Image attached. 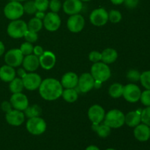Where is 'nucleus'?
Segmentation results:
<instances>
[{"mask_svg":"<svg viewBox=\"0 0 150 150\" xmlns=\"http://www.w3.org/2000/svg\"><path fill=\"white\" fill-rule=\"evenodd\" d=\"M40 95L42 99L54 101L62 97L63 87L60 81L53 78H48L42 81L39 87Z\"/></svg>","mask_w":150,"mask_h":150,"instance_id":"1","label":"nucleus"},{"mask_svg":"<svg viewBox=\"0 0 150 150\" xmlns=\"http://www.w3.org/2000/svg\"><path fill=\"white\" fill-rule=\"evenodd\" d=\"M90 73L95 81H98L102 83L108 81L111 76V69L108 64L103 62L94 63L91 67Z\"/></svg>","mask_w":150,"mask_h":150,"instance_id":"2","label":"nucleus"},{"mask_svg":"<svg viewBox=\"0 0 150 150\" xmlns=\"http://www.w3.org/2000/svg\"><path fill=\"white\" fill-rule=\"evenodd\" d=\"M125 115L119 109H112L105 114L104 123L111 128L117 129L122 127L125 125Z\"/></svg>","mask_w":150,"mask_h":150,"instance_id":"3","label":"nucleus"},{"mask_svg":"<svg viewBox=\"0 0 150 150\" xmlns=\"http://www.w3.org/2000/svg\"><path fill=\"white\" fill-rule=\"evenodd\" d=\"M27 30V23L24 21L20 19L11 21L7 28V35L13 39H20L23 38Z\"/></svg>","mask_w":150,"mask_h":150,"instance_id":"4","label":"nucleus"},{"mask_svg":"<svg viewBox=\"0 0 150 150\" xmlns=\"http://www.w3.org/2000/svg\"><path fill=\"white\" fill-rule=\"evenodd\" d=\"M26 128L30 134L34 136H40L45 132L47 124L45 120L40 117H32L28 119L26 123Z\"/></svg>","mask_w":150,"mask_h":150,"instance_id":"5","label":"nucleus"},{"mask_svg":"<svg viewBox=\"0 0 150 150\" xmlns=\"http://www.w3.org/2000/svg\"><path fill=\"white\" fill-rule=\"evenodd\" d=\"M24 13L23 4L17 1H10L4 8V16L10 21L18 20L21 18Z\"/></svg>","mask_w":150,"mask_h":150,"instance_id":"6","label":"nucleus"},{"mask_svg":"<svg viewBox=\"0 0 150 150\" xmlns=\"http://www.w3.org/2000/svg\"><path fill=\"white\" fill-rule=\"evenodd\" d=\"M142 91L139 86L133 83L124 86L122 96L126 101L129 103H136L140 100Z\"/></svg>","mask_w":150,"mask_h":150,"instance_id":"7","label":"nucleus"},{"mask_svg":"<svg viewBox=\"0 0 150 150\" xmlns=\"http://www.w3.org/2000/svg\"><path fill=\"white\" fill-rule=\"evenodd\" d=\"M23 57L24 56L22 54L19 48H13L4 54V62L6 64L10 65L13 67H19L22 64Z\"/></svg>","mask_w":150,"mask_h":150,"instance_id":"8","label":"nucleus"},{"mask_svg":"<svg viewBox=\"0 0 150 150\" xmlns=\"http://www.w3.org/2000/svg\"><path fill=\"white\" fill-rule=\"evenodd\" d=\"M43 26L49 32H56L61 26V18L58 13L50 12L45 14L42 20Z\"/></svg>","mask_w":150,"mask_h":150,"instance_id":"9","label":"nucleus"},{"mask_svg":"<svg viewBox=\"0 0 150 150\" xmlns=\"http://www.w3.org/2000/svg\"><path fill=\"white\" fill-rule=\"evenodd\" d=\"M89 20L94 26H104L108 21V13L105 9L101 7L95 9L89 16Z\"/></svg>","mask_w":150,"mask_h":150,"instance_id":"10","label":"nucleus"},{"mask_svg":"<svg viewBox=\"0 0 150 150\" xmlns=\"http://www.w3.org/2000/svg\"><path fill=\"white\" fill-rule=\"evenodd\" d=\"M85 26V19L81 15L76 14L70 16L67 21V27L73 33L81 32Z\"/></svg>","mask_w":150,"mask_h":150,"instance_id":"11","label":"nucleus"},{"mask_svg":"<svg viewBox=\"0 0 150 150\" xmlns=\"http://www.w3.org/2000/svg\"><path fill=\"white\" fill-rule=\"evenodd\" d=\"M22 80L24 88L29 91H34L39 89L42 81L40 76L34 72L27 73Z\"/></svg>","mask_w":150,"mask_h":150,"instance_id":"12","label":"nucleus"},{"mask_svg":"<svg viewBox=\"0 0 150 150\" xmlns=\"http://www.w3.org/2000/svg\"><path fill=\"white\" fill-rule=\"evenodd\" d=\"M88 117L92 124H100L103 122L105 116V111L101 105L95 104L88 110Z\"/></svg>","mask_w":150,"mask_h":150,"instance_id":"13","label":"nucleus"},{"mask_svg":"<svg viewBox=\"0 0 150 150\" xmlns=\"http://www.w3.org/2000/svg\"><path fill=\"white\" fill-rule=\"evenodd\" d=\"M94 83H95V79L92 77L91 73H83L81 75L80 77H79L77 86L81 92L87 93L93 89Z\"/></svg>","mask_w":150,"mask_h":150,"instance_id":"14","label":"nucleus"},{"mask_svg":"<svg viewBox=\"0 0 150 150\" xmlns=\"http://www.w3.org/2000/svg\"><path fill=\"white\" fill-rule=\"evenodd\" d=\"M10 102L13 109L23 111L29 105V100L26 95L22 92L15 93L10 97Z\"/></svg>","mask_w":150,"mask_h":150,"instance_id":"15","label":"nucleus"},{"mask_svg":"<svg viewBox=\"0 0 150 150\" xmlns=\"http://www.w3.org/2000/svg\"><path fill=\"white\" fill-rule=\"evenodd\" d=\"M5 120L10 125L18 127V126L21 125L24 122L25 115L23 114V111L12 109L8 113H6Z\"/></svg>","mask_w":150,"mask_h":150,"instance_id":"16","label":"nucleus"},{"mask_svg":"<svg viewBox=\"0 0 150 150\" xmlns=\"http://www.w3.org/2000/svg\"><path fill=\"white\" fill-rule=\"evenodd\" d=\"M40 66L45 70H50L55 66L57 58L55 54L50 51H45L39 57Z\"/></svg>","mask_w":150,"mask_h":150,"instance_id":"17","label":"nucleus"},{"mask_svg":"<svg viewBox=\"0 0 150 150\" xmlns=\"http://www.w3.org/2000/svg\"><path fill=\"white\" fill-rule=\"evenodd\" d=\"M63 10L69 16L79 14L83 8V3L81 0H65L63 3Z\"/></svg>","mask_w":150,"mask_h":150,"instance_id":"18","label":"nucleus"},{"mask_svg":"<svg viewBox=\"0 0 150 150\" xmlns=\"http://www.w3.org/2000/svg\"><path fill=\"white\" fill-rule=\"evenodd\" d=\"M133 135L136 140L141 142H147L150 139V127L146 125L139 124L134 127Z\"/></svg>","mask_w":150,"mask_h":150,"instance_id":"19","label":"nucleus"},{"mask_svg":"<svg viewBox=\"0 0 150 150\" xmlns=\"http://www.w3.org/2000/svg\"><path fill=\"white\" fill-rule=\"evenodd\" d=\"M78 81H79V76L76 73L67 72L63 75L60 83L64 89H74L77 86Z\"/></svg>","mask_w":150,"mask_h":150,"instance_id":"20","label":"nucleus"},{"mask_svg":"<svg viewBox=\"0 0 150 150\" xmlns=\"http://www.w3.org/2000/svg\"><path fill=\"white\" fill-rule=\"evenodd\" d=\"M23 67L28 72H35L40 67L39 57H36L33 54L30 55L24 56L22 62Z\"/></svg>","mask_w":150,"mask_h":150,"instance_id":"21","label":"nucleus"},{"mask_svg":"<svg viewBox=\"0 0 150 150\" xmlns=\"http://www.w3.org/2000/svg\"><path fill=\"white\" fill-rule=\"evenodd\" d=\"M16 71L14 67L7 64L1 66L0 67V79L6 83H10L16 78Z\"/></svg>","mask_w":150,"mask_h":150,"instance_id":"22","label":"nucleus"},{"mask_svg":"<svg viewBox=\"0 0 150 150\" xmlns=\"http://www.w3.org/2000/svg\"><path fill=\"white\" fill-rule=\"evenodd\" d=\"M141 113L142 111H130L127 113L125 117V124L130 127H135L142 122L141 120Z\"/></svg>","mask_w":150,"mask_h":150,"instance_id":"23","label":"nucleus"},{"mask_svg":"<svg viewBox=\"0 0 150 150\" xmlns=\"http://www.w3.org/2000/svg\"><path fill=\"white\" fill-rule=\"evenodd\" d=\"M118 58V53L115 49L108 48L101 52V61L107 64H113Z\"/></svg>","mask_w":150,"mask_h":150,"instance_id":"24","label":"nucleus"},{"mask_svg":"<svg viewBox=\"0 0 150 150\" xmlns=\"http://www.w3.org/2000/svg\"><path fill=\"white\" fill-rule=\"evenodd\" d=\"M92 128L94 131L96 132L98 136L100 138H107L110 134H111V128L103 124H92Z\"/></svg>","mask_w":150,"mask_h":150,"instance_id":"25","label":"nucleus"},{"mask_svg":"<svg viewBox=\"0 0 150 150\" xmlns=\"http://www.w3.org/2000/svg\"><path fill=\"white\" fill-rule=\"evenodd\" d=\"M9 89H10V91L12 92V94L22 92L23 89H24L23 80L21 78L16 77L13 81L10 82Z\"/></svg>","mask_w":150,"mask_h":150,"instance_id":"26","label":"nucleus"},{"mask_svg":"<svg viewBox=\"0 0 150 150\" xmlns=\"http://www.w3.org/2000/svg\"><path fill=\"white\" fill-rule=\"evenodd\" d=\"M62 97L67 103H74L79 98V94L74 89H65L63 90Z\"/></svg>","mask_w":150,"mask_h":150,"instance_id":"27","label":"nucleus"},{"mask_svg":"<svg viewBox=\"0 0 150 150\" xmlns=\"http://www.w3.org/2000/svg\"><path fill=\"white\" fill-rule=\"evenodd\" d=\"M124 86L120 83H114L110 86L108 94L113 98H120L122 96Z\"/></svg>","mask_w":150,"mask_h":150,"instance_id":"28","label":"nucleus"},{"mask_svg":"<svg viewBox=\"0 0 150 150\" xmlns=\"http://www.w3.org/2000/svg\"><path fill=\"white\" fill-rule=\"evenodd\" d=\"M41 113H42L41 108L38 105H36V104L32 105H29L23 111V114H24L25 117H27L28 119L32 118V117H40Z\"/></svg>","mask_w":150,"mask_h":150,"instance_id":"29","label":"nucleus"},{"mask_svg":"<svg viewBox=\"0 0 150 150\" xmlns=\"http://www.w3.org/2000/svg\"><path fill=\"white\" fill-rule=\"evenodd\" d=\"M42 26H43L42 20H40L36 17L30 19L27 23L28 30L36 32V33H38L42 29Z\"/></svg>","mask_w":150,"mask_h":150,"instance_id":"30","label":"nucleus"},{"mask_svg":"<svg viewBox=\"0 0 150 150\" xmlns=\"http://www.w3.org/2000/svg\"><path fill=\"white\" fill-rule=\"evenodd\" d=\"M139 81L145 89L150 90V70H146L141 73Z\"/></svg>","mask_w":150,"mask_h":150,"instance_id":"31","label":"nucleus"},{"mask_svg":"<svg viewBox=\"0 0 150 150\" xmlns=\"http://www.w3.org/2000/svg\"><path fill=\"white\" fill-rule=\"evenodd\" d=\"M122 18V16L119 10H111L108 13V21H110L112 23H120Z\"/></svg>","mask_w":150,"mask_h":150,"instance_id":"32","label":"nucleus"},{"mask_svg":"<svg viewBox=\"0 0 150 150\" xmlns=\"http://www.w3.org/2000/svg\"><path fill=\"white\" fill-rule=\"evenodd\" d=\"M33 45H32V43L29 42H25L23 43H22L21 45L20 48H19V50H20L21 52L22 53V54L23 56H27L32 54H33Z\"/></svg>","mask_w":150,"mask_h":150,"instance_id":"33","label":"nucleus"},{"mask_svg":"<svg viewBox=\"0 0 150 150\" xmlns=\"http://www.w3.org/2000/svg\"><path fill=\"white\" fill-rule=\"evenodd\" d=\"M23 7L24 13H27L29 15H33L38 11L36 7H35V1H32V0L25 2V4H23Z\"/></svg>","mask_w":150,"mask_h":150,"instance_id":"34","label":"nucleus"},{"mask_svg":"<svg viewBox=\"0 0 150 150\" xmlns=\"http://www.w3.org/2000/svg\"><path fill=\"white\" fill-rule=\"evenodd\" d=\"M140 77L141 73H139V71H138L137 70L132 69V70H130L127 73V79H128L130 81L133 82V83L139 81H140Z\"/></svg>","mask_w":150,"mask_h":150,"instance_id":"35","label":"nucleus"},{"mask_svg":"<svg viewBox=\"0 0 150 150\" xmlns=\"http://www.w3.org/2000/svg\"><path fill=\"white\" fill-rule=\"evenodd\" d=\"M142 122L150 127V106H147L143 109L141 113Z\"/></svg>","mask_w":150,"mask_h":150,"instance_id":"36","label":"nucleus"},{"mask_svg":"<svg viewBox=\"0 0 150 150\" xmlns=\"http://www.w3.org/2000/svg\"><path fill=\"white\" fill-rule=\"evenodd\" d=\"M35 4L38 11L45 12L49 6L48 0H35Z\"/></svg>","mask_w":150,"mask_h":150,"instance_id":"37","label":"nucleus"},{"mask_svg":"<svg viewBox=\"0 0 150 150\" xmlns=\"http://www.w3.org/2000/svg\"><path fill=\"white\" fill-rule=\"evenodd\" d=\"M140 100L142 103L145 106H150V90L146 89L144 92H142Z\"/></svg>","mask_w":150,"mask_h":150,"instance_id":"38","label":"nucleus"},{"mask_svg":"<svg viewBox=\"0 0 150 150\" xmlns=\"http://www.w3.org/2000/svg\"><path fill=\"white\" fill-rule=\"evenodd\" d=\"M62 7V4L60 0H51V1H49V6H48V7H49L50 10L53 13H57L58 12H59Z\"/></svg>","mask_w":150,"mask_h":150,"instance_id":"39","label":"nucleus"},{"mask_svg":"<svg viewBox=\"0 0 150 150\" xmlns=\"http://www.w3.org/2000/svg\"><path fill=\"white\" fill-rule=\"evenodd\" d=\"M23 38H25L26 42L33 43V42H35L38 40V33H36V32L27 30L26 33H25Z\"/></svg>","mask_w":150,"mask_h":150,"instance_id":"40","label":"nucleus"},{"mask_svg":"<svg viewBox=\"0 0 150 150\" xmlns=\"http://www.w3.org/2000/svg\"><path fill=\"white\" fill-rule=\"evenodd\" d=\"M89 61L93 63L99 62L101 61V53L97 51H92L89 54Z\"/></svg>","mask_w":150,"mask_h":150,"instance_id":"41","label":"nucleus"},{"mask_svg":"<svg viewBox=\"0 0 150 150\" xmlns=\"http://www.w3.org/2000/svg\"><path fill=\"white\" fill-rule=\"evenodd\" d=\"M139 0H124V4L126 7L129 9H133L137 7Z\"/></svg>","mask_w":150,"mask_h":150,"instance_id":"42","label":"nucleus"},{"mask_svg":"<svg viewBox=\"0 0 150 150\" xmlns=\"http://www.w3.org/2000/svg\"><path fill=\"white\" fill-rule=\"evenodd\" d=\"M1 108L4 112L8 113L13 109V106L10 101H3L1 103Z\"/></svg>","mask_w":150,"mask_h":150,"instance_id":"43","label":"nucleus"},{"mask_svg":"<svg viewBox=\"0 0 150 150\" xmlns=\"http://www.w3.org/2000/svg\"><path fill=\"white\" fill-rule=\"evenodd\" d=\"M44 49L42 46L40 45H36V46L34 47L33 49V54L35 55L36 57H40L42 54L44 53Z\"/></svg>","mask_w":150,"mask_h":150,"instance_id":"44","label":"nucleus"},{"mask_svg":"<svg viewBox=\"0 0 150 150\" xmlns=\"http://www.w3.org/2000/svg\"><path fill=\"white\" fill-rule=\"evenodd\" d=\"M16 74L18 75V78H21V79H22L23 78H24V76H26V74H27V71H26L23 67V68H18L17 70V71H16Z\"/></svg>","mask_w":150,"mask_h":150,"instance_id":"45","label":"nucleus"},{"mask_svg":"<svg viewBox=\"0 0 150 150\" xmlns=\"http://www.w3.org/2000/svg\"><path fill=\"white\" fill-rule=\"evenodd\" d=\"M35 14V17L40 19V20H43V18H45V12H42V11H37Z\"/></svg>","mask_w":150,"mask_h":150,"instance_id":"46","label":"nucleus"},{"mask_svg":"<svg viewBox=\"0 0 150 150\" xmlns=\"http://www.w3.org/2000/svg\"><path fill=\"white\" fill-rule=\"evenodd\" d=\"M4 52H5V46L3 42L0 40V57H1L4 54Z\"/></svg>","mask_w":150,"mask_h":150,"instance_id":"47","label":"nucleus"},{"mask_svg":"<svg viewBox=\"0 0 150 150\" xmlns=\"http://www.w3.org/2000/svg\"><path fill=\"white\" fill-rule=\"evenodd\" d=\"M112 4H115V5H120V4H123L124 0H110Z\"/></svg>","mask_w":150,"mask_h":150,"instance_id":"48","label":"nucleus"},{"mask_svg":"<svg viewBox=\"0 0 150 150\" xmlns=\"http://www.w3.org/2000/svg\"><path fill=\"white\" fill-rule=\"evenodd\" d=\"M102 82L98 81H95V83H94V88L95 89H100L102 86Z\"/></svg>","mask_w":150,"mask_h":150,"instance_id":"49","label":"nucleus"},{"mask_svg":"<svg viewBox=\"0 0 150 150\" xmlns=\"http://www.w3.org/2000/svg\"><path fill=\"white\" fill-rule=\"evenodd\" d=\"M85 150H100L99 149V147L95 145H90V146H87Z\"/></svg>","mask_w":150,"mask_h":150,"instance_id":"50","label":"nucleus"},{"mask_svg":"<svg viewBox=\"0 0 150 150\" xmlns=\"http://www.w3.org/2000/svg\"><path fill=\"white\" fill-rule=\"evenodd\" d=\"M105 150H117V149H114V148H108V149H105Z\"/></svg>","mask_w":150,"mask_h":150,"instance_id":"51","label":"nucleus"},{"mask_svg":"<svg viewBox=\"0 0 150 150\" xmlns=\"http://www.w3.org/2000/svg\"><path fill=\"white\" fill-rule=\"evenodd\" d=\"M15 1H19V2H21V1H26V0H15Z\"/></svg>","mask_w":150,"mask_h":150,"instance_id":"52","label":"nucleus"},{"mask_svg":"<svg viewBox=\"0 0 150 150\" xmlns=\"http://www.w3.org/2000/svg\"><path fill=\"white\" fill-rule=\"evenodd\" d=\"M81 1H91V0H81Z\"/></svg>","mask_w":150,"mask_h":150,"instance_id":"53","label":"nucleus"},{"mask_svg":"<svg viewBox=\"0 0 150 150\" xmlns=\"http://www.w3.org/2000/svg\"><path fill=\"white\" fill-rule=\"evenodd\" d=\"M64 1H65V0H64Z\"/></svg>","mask_w":150,"mask_h":150,"instance_id":"54","label":"nucleus"}]
</instances>
